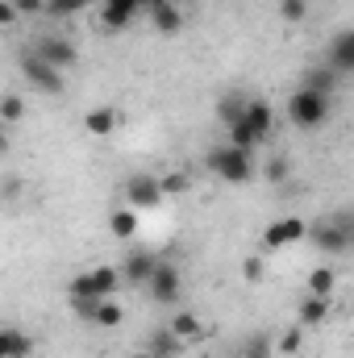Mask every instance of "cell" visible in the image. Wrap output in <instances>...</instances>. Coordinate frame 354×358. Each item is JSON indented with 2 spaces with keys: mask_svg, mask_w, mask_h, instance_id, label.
I'll list each match as a JSON object with an SVG mask.
<instances>
[{
  "mask_svg": "<svg viewBox=\"0 0 354 358\" xmlns=\"http://www.w3.org/2000/svg\"><path fill=\"white\" fill-rule=\"evenodd\" d=\"M34 55H38L42 63H50L55 71H67V67H76V59H80V50H76L67 38H38V42H34Z\"/></svg>",
  "mask_w": 354,
  "mask_h": 358,
  "instance_id": "9",
  "label": "cell"
},
{
  "mask_svg": "<svg viewBox=\"0 0 354 358\" xmlns=\"http://www.w3.org/2000/svg\"><path fill=\"white\" fill-rule=\"evenodd\" d=\"M338 84H342V76H338L334 67H309V71H304V84H300V88L321 92V96H334V92H338Z\"/></svg>",
  "mask_w": 354,
  "mask_h": 358,
  "instance_id": "19",
  "label": "cell"
},
{
  "mask_svg": "<svg viewBox=\"0 0 354 358\" xmlns=\"http://www.w3.org/2000/svg\"><path fill=\"white\" fill-rule=\"evenodd\" d=\"M21 17H17V8H13V0H0V29H13Z\"/></svg>",
  "mask_w": 354,
  "mask_h": 358,
  "instance_id": "36",
  "label": "cell"
},
{
  "mask_svg": "<svg viewBox=\"0 0 354 358\" xmlns=\"http://www.w3.org/2000/svg\"><path fill=\"white\" fill-rule=\"evenodd\" d=\"M229 146H238V150H246V155H250L259 142H255V134H250L242 121H234V125H229Z\"/></svg>",
  "mask_w": 354,
  "mask_h": 358,
  "instance_id": "28",
  "label": "cell"
},
{
  "mask_svg": "<svg viewBox=\"0 0 354 358\" xmlns=\"http://www.w3.org/2000/svg\"><path fill=\"white\" fill-rule=\"evenodd\" d=\"M0 121H4V125H21V121H25V100H21L17 92L0 96Z\"/></svg>",
  "mask_w": 354,
  "mask_h": 358,
  "instance_id": "25",
  "label": "cell"
},
{
  "mask_svg": "<svg viewBox=\"0 0 354 358\" xmlns=\"http://www.w3.org/2000/svg\"><path fill=\"white\" fill-rule=\"evenodd\" d=\"M142 350H146L150 358H179V355H183V342H179L167 325H163V329H155V334L146 338V346H142Z\"/></svg>",
  "mask_w": 354,
  "mask_h": 358,
  "instance_id": "18",
  "label": "cell"
},
{
  "mask_svg": "<svg viewBox=\"0 0 354 358\" xmlns=\"http://www.w3.org/2000/svg\"><path fill=\"white\" fill-rule=\"evenodd\" d=\"M242 125L255 134V142L263 146L267 138H271V125H275V108L267 104V100H250L246 96V108H242Z\"/></svg>",
  "mask_w": 354,
  "mask_h": 358,
  "instance_id": "10",
  "label": "cell"
},
{
  "mask_svg": "<svg viewBox=\"0 0 354 358\" xmlns=\"http://www.w3.org/2000/svg\"><path fill=\"white\" fill-rule=\"evenodd\" d=\"M279 13H283V21H292V25H296V21H304V17H309V4H304V0H279Z\"/></svg>",
  "mask_w": 354,
  "mask_h": 358,
  "instance_id": "29",
  "label": "cell"
},
{
  "mask_svg": "<svg viewBox=\"0 0 354 358\" xmlns=\"http://www.w3.org/2000/svg\"><path fill=\"white\" fill-rule=\"evenodd\" d=\"M13 196H21V179H17V176L4 183V200H13Z\"/></svg>",
  "mask_w": 354,
  "mask_h": 358,
  "instance_id": "37",
  "label": "cell"
},
{
  "mask_svg": "<svg viewBox=\"0 0 354 358\" xmlns=\"http://www.w3.org/2000/svg\"><path fill=\"white\" fill-rule=\"evenodd\" d=\"M288 167H292V163H288V155H275V159L263 167V176L271 179V183H279V179L288 176Z\"/></svg>",
  "mask_w": 354,
  "mask_h": 358,
  "instance_id": "32",
  "label": "cell"
},
{
  "mask_svg": "<svg viewBox=\"0 0 354 358\" xmlns=\"http://www.w3.org/2000/svg\"><path fill=\"white\" fill-rule=\"evenodd\" d=\"M146 296L155 300V304H179V292H183V275H179L176 263H167V259H159L155 271L146 275Z\"/></svg>",
  "mask_w": 354,
  "mask_h": 358,
  "instance_id": "5",
  "label": "cell"
},
{
  "mask_svg": "<svg viewBox=\"0 0 354 358\" xmlns=\"http://www.w3.org/2000/svg\"><path fill=\"white\" fill-rule=\"evenodd\" d=\"M92 0H46V13L50 17H76V13H84Z\"/></svg>",
  "mask_w": 354,
  "mask_h": 358,
  "instance_id": "27",
  "label": "cell"
},
{
  "mask_svg": "<svg viewBox=\"0 0 354 358\" xmlns=\"http://www.w3.org/2000/svg\"><path fill=\"white\" fill-rule=\"evenodd\" d=\"M242 358H246V355H242Z\"/></svg>",
  "mask_w": 354,
  "mask_h": 358,
  "instance_id": "41",
  "label": "cell"
},
{
  "mask_svg": "<svg viewBox=\"0 0 354 358\" xmlns=\"http://www.w3.org/2000/svg\"><path fill=\"white\" fill-rule=\"evenodd\" d=\"M242 108H246V96H238V92H229V96H221V100H217V117H221L225 125L242 121Z\"/></svg>",
  "mask_w": 354,
  "mask_h": 358,
  "instance_id": "24",
  "label": "cell"
},
{
  "mask_svg": "<svg viewBox=\"0 0 354 358\" xmlns=\"http://www.w3.org/2000/svg\"><path fill=\"white\" fill-rule=\"evenodd\" d=\"M334 283H338L334 267H313L309 271V292H313V296H334Z\"/></svg>",
  "mask_w": 354,
  "mask_h": 358,
  "instance_id": "23",
  "label": "cell"
},
{
  "mask_svg": "<svg viewBox=\"0 0 354 358\" xmlns=\"http://www.w3.org/2000/svg\"><path fill=\"white\" fill-rule=\"evenodd\" d=\"M167 196H163V187H159V176H146V171H138V176L125 179V208H134V213H146V208H159Z\"/></svg>",
  "mask_w": 354,
  "mask_h": 358,
  "instance_id": "6",
  "label": "cell"
},
{
  "mask_svg": "<svg viewBox=\"0 0 354 358\" xmlns=\"http://www.w3.org/2000/svg\"><path fill=\"white\" fill-rule=\"evenodd\" d=\"M134 358H150V355H146V350H138V355H134Z\"/></svg>",
  "mask_w": 354,
  "mask_h": 358,
  "instance_id": "40",
  "label": "cell"
},
{
  "mask_svg": "<svg viewBox=\"0 0 354 358\" xmlns=\"http://www.w3.org/2000/svg\"><path fill=\"white\" fill-rule=\"evenodd\" d=\"M117 125H121V113H117L113 104H96V108L84 113V129H88L92 138H108Z\"/></svg>",
  "mask_w": 354,
  "mask_h": 358,
  "instance_id": "15",
  "label": "cell"
},
{
  "mask_svg": "<svg viewBox=\"0 0 354 358\" xmlns=\"http://www.w3.org/2000/svg\"><path fill=\"white\" fill-rule=\"evenodd\" d=\"M204 167L225 183H250V176H255V159L238 146H213L204 155Z\"/></svg>",
  "mask_w": 354,
  "mask_h": 358,
  "instance_id": "3",
  "label": "cell"
},
{
  "mask_svg": "<svg viewBox=\"0 0 354 358\" xmlns=\"http://www.w3.org/2000/svg\"><path fill=\"white\" fill-rule=\"evenodd\" d=\"M304 238H313V246L317 250H325V255H346L354 246V217L346 208H338L330 221H317V225H309L304 229Z\"/></svg>",
  "mask_w": 354,
  "mask_h": 358,
  "instance_id": "1",
  "label": "cell"
},
{
  "mask_svg": "<svg viewBox=\"0 0 354 358\" xmlns=\"http://www.w3.org/2000/svg\"><path fill=\"white\" fill-rule=\"evenodd\" d=\"M17 17H34V13H46V0H13Z\"/></svg>",
  "mask_w": 354,
  "mask_h": 358,
  "instance_id": "34",
  "label": "cell"
},
{
  "mask_svg": "<svg viewBox=\"0 0 354 358\" xmlns=\"http://www.w3.org/2000/svg\"><path fill=\"white\" fill-rule=\"evenodd\" d=\"M142 13V0H104L100 4V25L104 29H125Z\"/></svg>",
  "mask_w": 354,
  "mask_h": 358,
  "instance_id": "11",
  "label": "cell"
},
{
  "mask_svg": "<svg viewBox=\"0 0 354 358\" xmlns=\"http://www.w3.org/2000/svg\"><path fill=\"white\" fill-rule=\"evenodd\" d=\"M159 4H167V0H142V13H150V8H159Z\"/></svg>",
  "mask_w": 354,
  "mask_h": 358,
  "instance_id": "38",
  "label": "cell"
},
{
  "mask_svg": "<svg viewBox=\"0 0 354 358\" xmlns=\"http://www.w3.org/2000/svg\"><path fill=\"white\" fill-rule=\"evenodd\" d=\"M96 304H100V300H92V296H71V313H76L80 321H92Z\"/></svg>",
  "mask_w": 354,
  "mask_h": 358,
  "instance_id": "33",
  "label": "cell"
},
{
  "mask_svg": "<svg viewBox=\"0 0 354 358\" xmlns=\"http://www.w3.org/2000/svg\"><path fill=\"white\" fill-rule=\"evenodd\" d=\"M155 263H159V259H155V250H129V255H125V263H121V283H134V287H142V283H146V275H150V271H155Z\"/></svg>",
  "mask_w": 354,
  "mask_h": 358,
  "instance_id": "12",
  "label": "cell"
},
{
  "mask_svg": "<svg viewBox=\"0 0 354 358\" xmlns=\"http://www.w3.org/2000/svg\"><path fill=\"white\" fill-rule=\"evenodd\" d=\"M246 358H267L271 355V338L267 334H255V338H246V350H242Z\"/></svg>",
  "mask_w": 354,
  "mask_h": 358,
  "instance_id": "30",
  "label": "cell"
},
{
  "mask_svg": "<svg viewBox=\"0 0 354 358\" xmlns=\"http://www.w3.org/2000/svg\"><path fill=\"white\" fill-rule=\"evenodd\" d=\"M121 317H125V313H121V304H117L113 296H104V300L96 304V313H92V321H96L100 329H117V325H121Z\"/></svg>",
  "mask_w": 354,
  "mask_h": 358,
  "instance_id": "22",
  "label": "cell"
},
{
  "mask_svg": "<svg viewBox=\"0 0 354 358\" xmlns=\"http://www.w3.org/2000/svg\"><path fill=\"white\" fill-rule=\"evenodd\" d=\"M4 155H8V134L0 129V159H4Z\"/></svg>",
  "mask_w": 354,
  "mask_h": 358,
  "instance_id": "39",
  "label": "cell"
},
{
  "mask_svg": "<svg viewBox=\"0 0 354 358\" xmlns=\"http://www.w3.org/2000/svg\"><path fill=\"white\" fill-rule=\"evenodd\" d=\"M304 221L300 217H279V221H271L263 229V238H259V246L263 250H288V246H300L304 242Z\"/></svg>",
  "mask_w": 354,
  "mask_h": 358,
  "instance_id": "8",
  "label": "cell"
},
{
  "mask_svg": "<svg viewBox=\"0 0 354 358\" xmlns=\"http://www.w3.org/2000/svg\"><path fill=\"white\" fill-rule=\"evenodd\" d=\"M334 113V96H321V92L296 88L288 96V121L296 129H321Z\"/></svg>",
  "mask_w": 354,
  "mask_h": 358,
  "instance_id": "2",
  "label": "cell"
},
{
  "mask_svg": "<svg viewBox=\"0 0 354 358\" xmlns=\"http://www.w3.org/2000/svg\"><path fill=\"white\" fill-rule=\"evenodd\" d=\"M21 76L29 80V88L46 92V96H59V92L67 88V84H63V71H55L50 63H42L34 50H25V55H21Z\"/></svg>",
  "mask_w": 354,
  "mask_h": 358,
  "instance_id": "7",
  "label": "cell"
},
{
  "mask_svg": "<svg viewBox=\"0 0 354 358\" xmlns=\"http://www.w3.org/2000/svg\"><path fill=\"white\" fill-rule=\"evenodd\" d=\"M108 234L121 238V242H129V238L138 234V213H134V208H113V213H108Z\"/></svg>",
  "mask_w": 354,
  "mask_h": 358,
  "instance_id": "20",
  "label": "cell"
},
{
  "mask_svg": "<svg viewBox=\"0 0 354 358\" xmlns=\"http://www.w3.org/2000/svg\"><path fill=\"white\" fill-rule=\"evenodd\" d=\"M150 25H155L159 34H179V29L187 25V13L179 8L176 0H167V4H159V8H150Z\"/></svg>",
  "mask_w": 354,
  "mask_h": 358,
  "instance_id": "17",
  "label": "cell"
},
{
  "mask_svg": "<svg viewBox=\"0 0 354 358\" xmlns=\"http://www.w3.org/2000/svg\"><path fill=\"white\" fill-rule=\"evenodd\" d=\"M159 187H163V196H183L192 187V179L183 171H167V176H159Z\"/></svg>",
  "mask_w": 354,
  "mask_h": 358,
  "instance_id": "26",
  "label": "cell"
},
{
  "mask_svg": "<svg viewBox=\"0 0 354 358\" xmlns=\"http://www.w3.org/2000/svg\"><path fill=\"white\" fill-rule=\"evenodd\" d=\"M330 67L338 76H354V29H338L330 42Z\"/></svg>",
  "mask_w": 354,
  "mask_h": 358,
  "instance_id": "13",
  "label": "cell"
},
{
  "mask_svg": "<svg viewBox=\"0 0 354 358\" xmlns=\"http://www.w3.org/2000/svg\"><path fill=\"white\" fill-rule=\"evenodd\" d=\"M117 287H121V271L117 267H92V271H80V275L67 283V296L104 300V296H117Z\"/></svg>",
  "mask_w": 354,
  "mask_h": 358,
  "instance_id": "4",
  "label": "cell"
},
{
  "mask_svg": "<svg viewBox=\"0 0 354 358\" xmlns=\"http://www.w3.org/2000/svg\"><path fill=\"white\" fill-rule=\"evenodd\" d=\"M167 329H171V334H176L179 342H183V346H192V342H196V338H200V334H204V329H200V321H196V313H176V317H171V325H167Z\"/></svg>",
  "mask_w": 354,
  "mask_h": 358,
  "instance_id": "21",
  "label": "cell"
},
{
  "mask_svg": "<svg viewBox=\"0 0 354 358\" xmlns=\"http://www.w3.org/2000/svg\"><path fill=\"white\" fill-rule=\"evenodd\" d=\"M34 355V338L17 325H0V358H29Z\"/></svg>",
  "mask_w": 354,
  "mask_h": 358,
  "instance_id": "16",
  "label": "cell"
},
{
  "mask_svg": "<svg viewBox=\"0 0 354 358\" xmlns=\"http://www.w3.org/2000/svg\"><path fill=\"white\" fill-rule=\"evenodd\" d=\"M296 313H300V329H317V325L330 321V313H334V296H313V292H309V296L300 300Z\"/></svg>",
  "mask_w": 354,
  "mask_h": 358,
  "instance_id": "14",
  "label": "cell"
},
{
  "mask_svg": "<svg viewBox=\"0 0 354 358\" xmlns=\"http://www.w3.org/2000/svg\"><path fill=\"white\" fill-rule=\"evenodd\" d=\"M242 275H246V283H259V279H263V259L250 255V259L242 263Z\"/></svg>",
  "mask_w": 354,
  "mask_h": 358,
  "instance_id": "35",
  "label": "cell"
},
{
  "mask_svg": "<svg viewBox=\"0 0 354 358\" xmlns=\"http://www.w3.org/2000/svg\"><path fill=\"white\" fill-rule=\"evenodd\" d=\"M300 346H304V329H300V325L279 338V350H283V355H300Z\"/></svg>",
  "mask_w": 354,
  "mask_h": 358,
  "instance_id": "31",
  "label": "cell"
}]
</instances>
